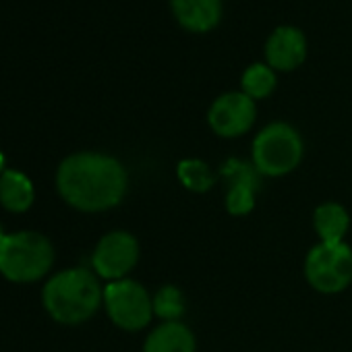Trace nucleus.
Masks as SVG:
<instances>
[{"instance_id":"nucleus-1","label":"nucleus","mask_w":352,"mask_h":352,"mask_svg":"<svg viewBox=\"0 0 352 352\" xmlns=\"http://www.w3.org/2000/svg\"><path fill=\"white\" fill-rule=\"evenodd\" d=\"M56 187L71 208L96 214L120 206L129 189V174L122 162L108 153L79 151L60 162Z\"/></svg>"},{"instance_id":"nucleus-2","label":"nucleus","mask_w":352,"mask_h":352,"mask_svg":"<svg viewBox=\"0 0 352 352\" xmlns=\"http://www.w3.org/2000/svg\"><path fill=\"white\" fill-rule=\"evenodd\" d=\"M42 300L52 319L77 325L94 317L100 309L104 302V288L94 272L85 267H71L48 280Z\"/></svg>"},{"instance_id":"nucleus-3","label":"nucleus","mask_w":352,"mask_h":352,"mask_svg":"<svg viewBox=\"0 0 352 352\" xmlns=\"http://www.w3.org/2000/svg\"><path fill=\"white\" fill-rule=\"evenodd\" d=\"M305 155L300 133L288 122H272L263 126L251 145V162L261 176L280 179L294 172Z\"/></svg>"},{"instance_id":"nucleus-4","label":"nucleus","mask_w":352,"mask_h":352,"mask_svg":"<svg viewBox=\"0 0 352 352\" xmlns=\"http://www.w3.org/2000/svg\"><path fill=\"white\" fill-rule=\"evenodd\" d=\"M54 263V247L40 232L7 234L0 245V274L11 282H36Z\"/></svg>"},{"instance_id":"nucleus-5","label":"nucleus","mask_w":352,"mask_h":352,"mask_svg":"<svg viewBox=\"0 0 352 352\" xmlns=\"http://www.w3.org/2000/svg\"><path fill=\"white\" fill-rule=\"evenodd\" d=\"M305 278L321 294L344 292L352 284V247L319 241L305 257Z\"/></svg>"},{"instance_id":"nucleus-6","label":"nucleus","mask_w":352,"mask_h":352,"mask_svg":"<svg viewBox=\"0 0 352 352\" xmlns=\"http://www.w3.org/2000/svg\"><path fill=\"white\" fill-rule=\"evenodd\" d=\"M104 307L110 321L124 331L145 329L153 315V296L131 278L108 282L104 286Z\"/></svg>"},{"instance_id":"nucleus-7","label":"nucleus","mask_w":352,"mask_h":352,"mask_svg":"<svg viewBox=\"0 0 352 352\" xmlns=\"http://www.w3.org/2000/svg\"><path fill=\"white\" fill-rule=\"evenodd\" d=\"M139 261V241L126 230L104 234L91 255V265L98 278L108 282L124 280Z\"/></svg>"},{"instance_id":"nucleus-8","label":"nucleus","mask_w":352,"mask_h":352,"mask_svg":"<svg viewBox=\"0 0 352 352\" xmlns=\"http://www.w3.org/2000/svg\"><path fill=\"white\" fill-rule=\"evenodd\" d=\"M220 179L226 181V197L224 206L230 216H247L255 210L257 193L261 189V174L253 166V162L241 157H228L220 170Z\"/></svg>"},{"instance_id":"nucleus-9","label":"nucleus","mask_w":352,"mask_h":352,"mask_svg":"<svg viewBox=\"0 0 352 352\" xmlns=\"http://www.w3.org/2000/svg\"><path fill=\"white\" fill-rule=\"evenodd\" d=\"M257 118L255 100L243 91H226L216 98L208 110L210 129L224 139L243 137L251 131Z\"/></svg>"},{"instance_id":"nucleus-10","label":"nucleus","mask_w":352,"mask_h":352,"mask_svg":"<svg viewBox=\"0 0 352 352\" xmlns=\"http://www.w3.org/2000/svg\"><path fill=\"white\" fill-rule=\"evenodd\" d=\"M307 58V38L298 28L280 25L265 42V60L274 71H294Z\"/></svg>"},{"instance_id":"nucleus-11","label":"nucleus","mask_w":352,"mask_h":352,"mask_svg":"<svg viewBox=\"0 0 352 352\" xmlns=\"http://www.w3.org/2000/svg\"><path fill=\"white\" fill-rule=\"evenodd\" d=\"M172 13L185 30L206 34L222 19V0H170Z\"/></svg>"},{"instance_id":"nucleus-12","label":"nucleus","mask_w":352,"mask_h":352,"mask_svg":"<svg viewBox=\"0 0 352 352\" xmlns=\"http://www.w3.org/2000/svg\"><path fill=\"white\" fill-rule=\"evenodd\" d=\"M197 340L183 321H162L143 342V352H195Z\"/></svg>"},{"instance_id":"nucleus-13","label":"nucleus","mask_w":352,"mask_h":352,"mask_svg":"<svg viewBox=\"0 0 352 352\" xmlns=\"http://www.w3.org/2000/svg\"><path fill=\"white\" fill-rule=\"evenodd\" d=\"M313 228L321 243H346L350 230V214L342 204L325 201L313 212Z\"/></svg>"},{"instance_id":"nucleus-14","label":"nucleus","mask_w":352,"mask_h":352,"mask_svg":"<svg viewBox=\"0 0 352 352\" xmlns=\"http://www.w3.org/2000/svg\"><path fill=\"white\" fill-rule=\"evenodd\" d=\"M36 199L34 185L19 170L7 168L0 176V204L9 212H28Z\"/></svg>"},{"instance_id":"nucleus-15","label":"nucleus","mask_w":352,"mask_h":352,"mask_svg":"<svg viewBox=\"0 0 352 352\" xmlns=\"http://www.w3.org/2000/svg\"><path fill=\"white\" fill-rule=\"evenodd\" d=\"M176 176H179V183L191 193H208L218 181V174L212 170V166L197 157L181 160L176 166Z\"/></svg>"},{"instance_id":"nucleus-16","label":"nucleus","mask_w":352,"mask_h":352,"mask_svg":"<svg viewBox=\"0 0 352 352\" xmlns=\"http://www.w3.org/2000/svg\"><path fill=\"white\" fill-rule=\"evenodd\" d=\"M276 83H278L276 73L267 63H255L247 67L241 79L243 94H247L251 100H263L272 96L276 89Z\"/></svg>"},{"instance_id":"nucleus-17","label":"nucleus","mask_w":352,"mask_h":352,"mask_svg":"<svg viewBox=\"0 0 352 352\" xmlns=\"http://www.w3.org/2000/svg\"><path fill=\"white\" fill-rule=\"evenodd\" d=\"M187 311L185 294L179 286L164 284L153 294V315L160 321H181Z\"/></svg>"},{"instance_id":"nucleus-18","label":"nucleus","mask_w":352,"mask_h":352,"mask_svg":"<svg viewBox=\"0 0 352 352\" xmlns=\"http://www.w3.org/2000/svg\"><path fill=\"white\" fill-rule=\"evenodd\" d=\"M7 168H5V155L0 153V176H3V172H5Z\"/></svg>"},{"instance_id":"nucleus-19","label":"nucleus","mask_w":352,"mask_h":352,"mask_svg":"<svg viewBox=\"0 0 352 352\" xmlns=\"http://www.w3.org/2000/svg\"><path fill=\"white\" fill-rule=\"evenodd\" d=\"M7 239V234H5V230H3V226H0V245H3V241Z\"/></svg>"}]
</instances>
